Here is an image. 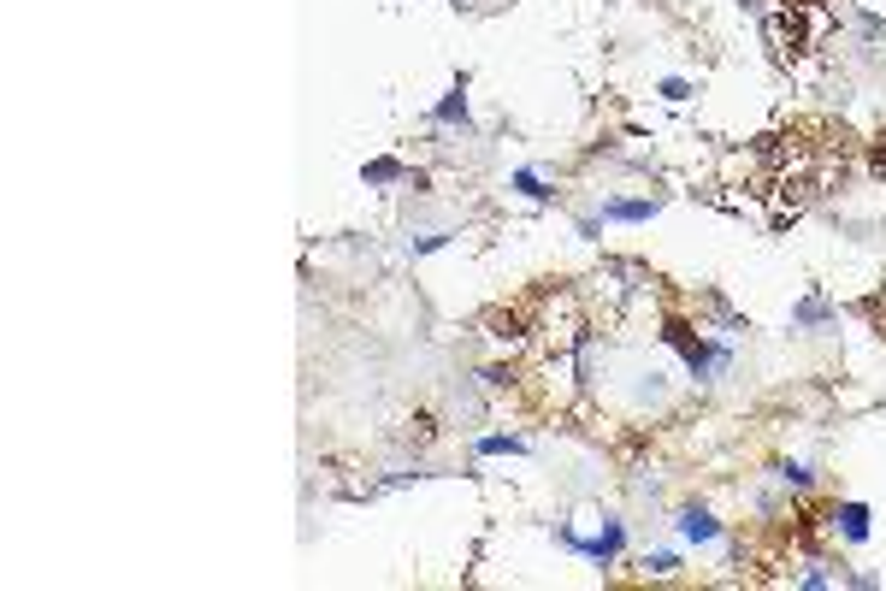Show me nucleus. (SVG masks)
I'll return each mask as SVG.
<instances>
[{
  "label": "nucleus",
  "mask_w": 886,
  "mask_h": 591,
  "mask_svg": "<svg viewBox=\"0 0 886 591\" xmlns=\"http://www.w3.org/2000/svg\"><path fill=\"white\" fill-rule=\"evenodd\" d=\"M680 538H686V544H715V538H721V521H715V515H709V509H680Z\"/></svg>",
  "instance_id": "7ed1b4c3"
},
{
  "label": "nucleus",
  "mask_w": 886,
  "mask_h": 591,
  "mask_svg": "<svg viewBox=\"0 0 886 591\" xmlns=\"http://www.w3.org/2000/svg\"><path fill=\"white\" fill-rule=\"evenodd\" d=\"M432 119H438V125H467V77H461V83H455V89L443 95Z\"/></svg>",
  "instance_id": "423d86ee"
},
{
  "label": "nucleus",
  "mask_w": 886,
  "mask_h": 591,
  "mask_svg": "<svg viewBox=\"0 0 886 591\" xmlns=\"http://www.w3.org/2000/svg\"><path fill=\"white\" fill-rule=\"evenodd\" d=\"M479 456H526V438H508V432L479 438Z\"/></svg>",
  "instance_id": "6e6552de"
},
{
  "label": "nucleus",
  "mask_w": 886,
  "mask_h": 591,
  "mask_svg": "<svg viewBox=\"0 0 886 591\" xmlns=\"http://www.w3.org/2000/svg\"><path fill=\"white\" fill-rule=\"evenodd\" d=\"M361 178H367V184H396L402 166H396V160H373V166H361Z\"/></svg>",
  "instance_id": "9b49d317"
},
{
  "label": "nucleus",
  "mask_w": 886,
  "mask_h": 591,
  "mask_svg": "<svg viewBox=\"0 0 886 591\" xmlns=\"http://www.w3.org/2000/svg\"><path fill=\"white\" fill-rule=\"evenodd\" d=\"M514 190H520L526 201H550V196H556V190H550V184H544L532 166H520V172H514Z\"/></svg>",
  "instance_id": "0eeeda50"
},
{
  "label": "nucleus",
  "mask_w": 886,
  "mask_h": 591,
  "mask_svg": "<svg viewBox=\"0 0 886 591\" xmlns=\"http://www.w3.org/2000/svg\"><path fill=\"white\" fill-rule=\"evenodd\" d=\"M562 544H568V550H579V556H591V562H603V568H609V562L621 556V544H627V526H621V521H609V526H603V532H597V538H573V532H562Z\"/></svg>",
  "instance_id": "f03ea898"
},
{
  "label": "nucleus",
  "mask_w": 886,
  "mask_h": 591,
  "mask_svg": "<svg viewBox=\"0 0 886 591\" xmlns=\"http://www.w3.org/2000/svg\"><path fill=\"white\" fill-rule=\"evenodd\" d=\"M656 213H662V201H603V219H621V225H644Z\"/></svg>",
  "instance_id": "39448f33"
},
{
  "label": "nucleus",
  "mask_w": 886,
  "mask_h": 591,
  "mask_svg": "<svg viewBox=\"0 0 886 591\" xmlns=\"http://www.w3.org/2000/svg\"><path fill=\"white\" fill-rule=\"evenodd\" d=\"M792 320H798V326H822V320H827V302H822V296H804Z\"/></svg>",
  "instance_id": "9d476101"
},
{
  "label": "nucleus",
  "mask_w": 886,
  "mask_h": 591,
  "mask_svg": "<svg viewBox=\"0 0 886 591\" xmlns=\"http://www.w3.org/2000/svg\"><path fill=\"white\" fill-rule=\"evenodd\" d=\"M644 568H650V574H674V568H680V556H650Z\"/></svg>",
  "instance_id": "ddd939ff"
},
{
  "label": "nucleus",
  "mask_w": 886,
  "mask_h": 591,
  "mask_svg": "<svg viewBox=\"0 0 886 591\" xmlns=\"http://www.w3.org/2000/svg\"><path fill=\"white\" fill-rule=\"evenodd\" d=\"M833 526H839L845 544H863V538H869V503H839V509H833Z\"/></svg>",
  "instance_id": "20e7f679"
},
{
  "label": "nucleus",
  "mask_w": 886,
  "mask_h": 591,
  "mask_svg": "<svg viewBox=\"0 0 886 591\" xmlns=\"http://www.w3.org/2000/svg\"><path fill=\"white\" fill-rule=\"evenodd\" d=\"M686 95H692L686 77H662V101H686Z\"/></svg>",
  "instance_id": "f8f14e48"
},
{
  "label": "nucleus",
  "mask_w": 886,
  "mask_h": 591,
  "mask_svg": "<svg viewBox=\"0 0 886 591\" xmlns=\"http://www.w3.org/2000/svg\"><path fill=\"white\" fill-rule=\"evenodd\" d=\"M780 479H786L792 491H810V485H816V467H804V461H786V467H780Z\"/></svg>",
  "instance_id": "1a4fd4ad"
},
{
  "label": "nucleus",
  "mask_w": 886,
  "mask_h": 591,
  "mask_svg": "<svg viewBox=\"0 0 886 591\" xmlns=\"http://www.w3.org/2000/svg\"><path fill=\"white\" fill-rule=\"evenodd\" d=\"M662 337L680 349V361H686V373H692V379H715V373H727V367H733V349H727V343H703V337H692L686 320H668Z\"/></svg>",
  "instance_id": "f257e3e1"
}]
</instances>
